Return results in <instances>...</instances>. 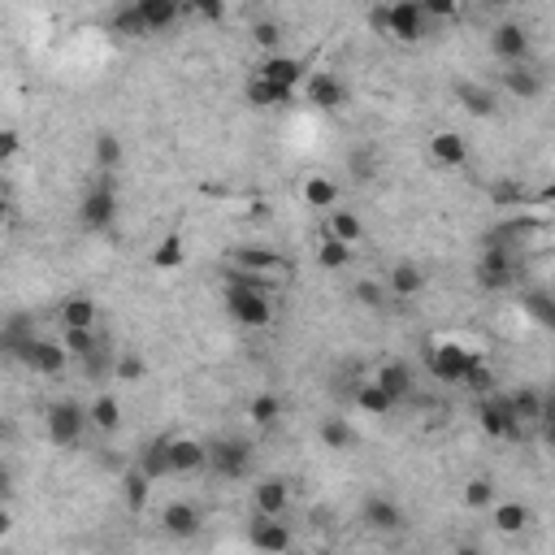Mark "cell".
<instances>
[{"label":"cell","instance_id":"4316f807","mask_svg":"<svg viewBox=\"0 0 555 555\" xmlns=\"http://www.w3.org/2000/svg\"><path fill=\"white\" fill-rule=\"evenodd\" d=\"M421 287H425V274H421V269H416L413 260H399L395 269H391V274H386V291H391V296H399V299L416 296V291H421Z\"/></svg>","mask_w":555,"mask_h":555},{"label":"cell","instance_id":"9c48e42d","mask_svg":"<svg viewBox=\"0 0 555 555\" xmlns=\"http://www.w3.org/2000/svg\"><path fill=\"white\" fill-rule=\"evenodd\" d=\"M360 521H365V530H369V534H399V530L408 525L404 508H399L395 499H386V495H369V499H365Z\"/></svg>","mask_w":555,"mask_h":555},{"label":"cell","instance_id":"b9f144b4","mask_svg":"<svg viewBox=\"0 0 555 555\" xmlns=\"http://www.w3.org/2000/svg\"><path fill=\"white\" fill-rule=\"evenodd\" d=\"M122 486H126V508H131V512H143V503H148V486H152V482L139 473V469H131V473L122 477Z\"/></svg>","mask_w":555,"mask_h":555},{"label":"cell","instance_id":"94428289","mask_svg":"<svg viewBox=\"0 0 555 555\" xmlns=\"http://www.w3.org/2000/svg\"><path fill=\"white\" fill-rule=\"evenodd\" d=\"M456 555H482V551H477L473 542H464V547H456Z\"/></svg>","mask_w":555,"mask_h":555},{"label":"cell","instance_id":"7a4b0ae2","mask_svg":"<svg viewBox=\"0 0 555 555\" xmlns=\"http://www.w3.org/2000/svg\"><path fill=\"white\" fill-rule=\"evenodd\" d=\"M44 421H48V438H53L57 447H79L83 430L92 425V413H87L83 404H74V399H57Z\"/></svg>","mask_w":555,"mask_h":555},{"label":"cell","instance_id":"ee69618b","mask_svg":"<svg viewBox=\"0 0 555 555\" xmlns=\"http://www.w3.org/2000/svg\"><path fill=\"white\" fill-rule=\"evenodd\" d=\"M326 235H335L338 243H347V248H352V243L360 239V221L352 218V213H343V209H338V213H330V230H326Z\"/></svg>","mask_w":555,"mask_h":555},{"label":"cell","instance_id":"4dcf8cb0","mask_svg":"<svg viewBox=\"0 0 555 555\" xmlns=\"http://www.w3.org/2000/svg\"><path fill=\"white\" fill-rule=\"evenodd\" d=\"M113 31L118 35H126V40H139V35H152L148 31V22H143V9L135 5H122V9H113Z\"/></svg>","mask_w":555,"mask_h":555},{"label":"cell","instance_id":"db71d44e","mask_svg":"<svg viewBox=\"0 0 555 555\" xmlns=\"http://www.w3.org/2000/svg\"><path fill=\"white\" fill-rule=\"evenodd\" d=\"M369 22H374V31H386V35H391V9H369Z\"/></svg>","mask_w":555,"mask_h":555},{"label":"cell","instance_id":"680465c9","mask_svg":"<svg viewBox=\"0 0 555 555\" xmlns=\"http://www.w3.org/2000/svg\"><path fill=\"white\" fill-rule=\"evenodd\" d=\"M542 438H547V447H555V425H542Z\"/></svg>","mask_w":555,"mask_h":555},{"label":"cell","instance_id":"681fc988","mask_svg":"<svg viewBox=\"0 0 555 555\" xmlns=\"http://www.w3.org/2000/svg\"><path fill=\"white\" fill-rule=\"evenodd\" d=\"M252 35H257V44L269 53V57H278V44H282V26H278V22H257Z\"/></svg>","mask_w":555,"mask_h":555},{"label":"cell","instance_id":"bcb514c9","mask_svg":"<svg viewBox=\"0 0 555 555\" xmlns=\"http://www.w3.org/2000/svg\"><path fill=\"white\" fill-rule=\"evenodd\" d=\"M464 503H469V508H486V503H495V482H491V477H473V482H464Z\"/></svg>","mask_w":555,"mask_h":555},{"label":"cell","instance_id":"f1b7e54d","mask_svg":"<svg viewBox=\"0 0 555 555\" xmlns=\"http://www.w3.org/2000/svg\"><path fill=\"white\" fill-rule=\"evenodd\" d=\"M347 174H352L356 182H374L377 174H382V157H377V148H369V143L352 148V152H347Z\"/></svg>","mask_w":555,"mask_h":555},{"label":"cell","instance_id":"e575fe53","mask_svg":"<svg viewBox=\"0 0 555 555\" xmlns=\"http://www.w3.org/2000/svg\"><path fill=\"white\" fill-rule=\"evenodd\" d=\"M113 352H118V347L109 343V335H100V347L87 360H83V374L92 377V382H100V377L109 374V369H118V365H113Z\"/></svg>","mask_w":555,"mask_h":555},{"label":"cell","instance_id":"8992f818","mask_svg":"<svg viewBox=\"0 0 555 555\" xmlns=\"http://www.w3.org/2000/svg\"><path fill=\"white\" fill-rule=\"evenodd\" d=\"M113 218H118V196H113V179L104 174V179L83 196L79 204V221L87 226V230H109L113 226Z\"/></svg>","mask_w":555,"mask_h":555},{"label":"cell","instance_id":"11a10c76","mask_svg":"<svg viewBox=\"0 0 555 555\" xmlns=\"http://www.w3.org/2000/svg\"><path fill=\"white\" fill-rule=\"evenodd\" d=\"M14 152H18V135H14V131H5V135H0V157L14 161Z\"/></svg>","mask_w":555,"mask_h":555},{"label":"cell","instance_id":"9f6ffc18","mask_svg":"<svg viewBox=\"0 0 555 555\" xmlns=\"http://www.w3.org/2000/svg\"><path fill=\"white\" fill-rule=\"evenodd\" d=\"M495 200H499V204H512V200H521V191H516V187H508V182H499Z\"/></svg>","mask_w":555,"mask_h":555},{"label":"cell","instance_id":"5bb4252c","mask_svg":"<svg viewBox=\"0 0 555 555\" xmlns=\"http://www.w3.org/2000/svg\"><path fill=\"white\" fill-rule=\"evenodd\" d=\"M304 96L313 109H326V113H335L347 104V87L335 79V74H313V79L304 83Z\"/></svg>","mask_w":555,"mask_h":555},{"label":"cell","instance_id":"7bdbcfd3","mask_svg":"<svg viewBox=\"0 0 555 555\" xmlns=\"http://www.w3.org/2000/svg\"><path fill=\"white\" fill-rule=\"evenodd\" d=\"M152 265H157V269H179V265H182V239L179 235L161 239L157 252H152Z\"/></svg>","mask_w":555,"mask_h":555},{"label":"cell","instance_id":"ac0fdd59","mask_svg":"<svg viewBox=\"0 0 555 555\" xmlns=\"http://www.w3.org/2000/svg\"><path fill=\"white\" fill-rule=\"evenodd\" d=\"M161 530L170 538H196L200 534V512L191 508V503H170L165 512H161Z\"/></svg>","mask_w":555,"mask_h":555},{"label":"cell","instance_id":"8fae6325","mask_svg":"<svg viewBox=\"0 0 555 555\" xmlns=\"http://www.w3.org/2000/svg\"><path fill=\"white\" fill-rule=\"evenodd\" d=\"M491 48H495L499 61L525 65V57H530V31L521 22H499L495 31H491Z\"/></svg>","mask_w":555,"mask_h":555},{"label":"cell","instance_id":"1f68e13d","mask_svg":"<svg viewBox=\"0 0 555 555\" xmlns=\"http://www.w3.org/2000/svg\"><path fill=\"white\" fill-rule=\"evenodd\" d=\"M508 399H512V413H516L521 425H530V421L542 425V399L547 395H538V391H530V386H521V391H512Z\"/></svg>","mask_w":555,"mask_h":555},{"label":"cell","instance_id":"9a60e30c","mask_svg":"<svg viewBox=\"0 0 555 555\" xmlns=\"http://www.w3.org/2000/svg\"><path fill=\"white\" fill-rule=\"evenodd\" d=\"M243 96H248V104H257V109H287L291 100H296V92L291 87H278V83L269 79H260V74H252L248 79V87H243Z\"/></svg>","mask_w":555,"mask_h":555},{"label":"cell","instance_id":"30bf717a","mask_svg":"<svg viewBox=\"0 0 555 555\" xmlns=\"http://www.w3.org/2000/svg\"><path fill=\"white\" fill-rule=\"evenodd\" d=\"M35 343H40V335H35V317L14 313V317L5 321V330H0V347H5V356H14V360L26 365V356L35 352Z\"/></svg>","mask_w":555,"mask_h":555},{"label":"cell","instance_id":"6da1fadb","mask_svg":"<svg viewBox=\"0 0 555 555\" xmlns=\"http://www.w3.org/2000/svg\"><path fill=\"white\" fill-rule=\"evenodd\" d=\"M525 274V260L516 248H482L477 257V287L482 291H508Z\"/></svg>","mask_w":555,"mask_h":555},{"label":"cell","instance_id":"44dd1931","mask_svg":"<svg viewBox=\"0 0 555 555\" xmlns=\"http://www.w3.org/2000/svg\"><path fill=\"white\" fill-rule=\"evenodd\" d=\"M430 152H434L438 165L460 170V165L469 161V143H464V135H456V131H438V135L430 139Z\"/></svg>","mask_w":555,"mask_h":555},{"label":"cell","instance_id":"74e56055","mask_svg":"<svg viewBox=\"0 0 555 555\" xmlns=\"http://www.w3.org/2000/svg\"><path fill=\"white\" fill-rule=\"evenodd\" d=\"M525 313H530L538 326L555 330V296L551 291H525Z\"/></svg>","mask_w":555,"mask_h":555},{"label":"cell","instance_id":"d6986e66","mask_svg":"<svg viewBox=\"0 0 555 555\" xmlns=\"http://www.w3.org/2000/svg\"><path fill=\"white\" fill-rule=\"evenodd\" d=\"M374 382L386 391V395L395 399V404H404V399H413V369L408 365H399V360H391V365H382L374 374Z\"/></svg>","mask_w":555,"mask_h":555},{"label":"cell","instance_id":"f35d334b","mask_svg":"<svg viewBox=\"0 0 555 555\" xmlns=\"http://www.w3.org/2000/svg\"><path fill=\"white\" fill-rule=\"evenodd\" d=\"M464 386H469L477 399H482V395H495V369H491V365H486L482 356H473L469 374H464Z\"/></svg>","mask_w":555,"mask_h":555},{"label":"cell","instance_id":"4fadbf2b","mask_svg":"<svg viewBox=\"0 0 555 555\" xmlns=\"http://www.w3.org/2000/svg\"><path fill=\"white\" fill-rule=\"evenodd\" d=\"M230 265L243 269V274H260V278L291 274V260L278 257V252H265V248H235V252H230Z\"/></svg>","mask_w":555,"mask_h":555},{"label":"cell","instance_id":"d590c367","mask_svg":"<svg viewBox=\"0 0 555 555\" xmlns=\"http://www.w3.org/2000/svg\"><path fill=\"white\" fill-rule=\"evenodd\" d=\"M530 525V508L525 503H499L495 508V530L499 534H521Z\"/></svg>","mask_w":555,"mask_h":555},{"label":"cell","instance_id":"f5cc1de1","mask_svg":"<svg viewBox=\"0 0 555 555\" xmlns=\"http://www.w3.org/2000/svg\"><path fill=\"white\" fill-rule=\"evenodd\" d=\"M196 14H200L204 22H218L221 14H226V5H221V0H200V5H196Z\"/></svg>","mask_w":555,"mask_h":555},{"label":"cell","instance_id":"ba28073f","mask_svg":"<svg viewBox=\"0 0 555 555\" xmlns=\"http://www.w3.org/2000/svg\"><path fill=\"white\" fill-rule=\"evenodd\" d=\"M248 542L265 555H287L291 551V530H287V521L282 516H265L257 512L248 521Z\"/></svg>","mask_w":555,"mask_h":555},{"label":"cell","instance_id":"cb8c5ba5","mask_svg":"<svg viewBox=\"0 0 555 555\" xmlns=\"http://www.w3.org/2000/svg\"><path fill=\"white\" fill-rule=\"evenodd\" d=\"M287 503H291V491H287V482H278V477H265V482H257V512L282 516V512H287Z\"/></svg>","mask_w":555,"mask_h":555},{"label":"cell","instance_id":"7402d4cb","mask_svg":"<svg viewBox=\"0 0 555 555\" xmlns=\"http://www.w3.org/2000/svg\"><path fill=\"white\" fill-rule=\"evenodd\" d=\"M65 356H70V352H65V343H53V338H40V343H35V352H31V356H26V369H35V374H61V369H65Z\"/></svg>","mask_w":555,"mask_h":555},{"label":"cell","instance_id":"816d5d0a","mask_svg":"<svg viewBox=\"0 0 555 555\" xmlns=\"http://www.w3.org/2000/svg\"><path fill=\"white\" fill-rule=\"evenodd\" d=\"M421 9H425V18H456V0H421Z\"/></svg>","mask_w":555,"mask_h":555},{"label":"cell","instance_id":"ab89813d","mask_svg":"<svg viewBox=\"0 0 555 555\" xmlns=\"http://www.w3.org/2000/svg\"><path fill=\"white\" fill-rule=\"evenodd\" d=\"M317 260H321V269H347L352 265V248L338 243L335 235H326V243L317 248Z\"/></svg>","mask_w":555,"mask_h":555},{"label":"cell","instance_id":"83f0119b","mask_svg":"<svg viewBox=\"0 0 555 555\" xmlns=\"http://www.w3.org/2000/svg\"><path fill=\"white\" fill-rule=\"evenodd\" d=\"M456 100L473 113V118H491L495 113V92L482 83H456Z\"/></svg>","mask_w":555,"mask_h":555},{"label":"cell","instance_id":"603a6c76","mask_svg":"<svg viewBox=\"0 0 555 555\" xmlns=\"http://www.w3.org/2000/svg\"><path fill=\"white\" fill-rule=\"evenodd\" d=\"M503 87L521 100H534V96H542V74H538L534 65H508L503 70Z\"/></svg>","mask_w":555,"mask_h":555},{"label":"cell","instance_id":"5b68a950","mask_svg":"<svg viewBox=\"0 0 555 555\" xmlns=\"http://www.w3.org/2000/svg\"><path fill=\"white\" fill-rule=\"evenodd\" d=\"M209 447V469L226 482H235V477L248 473V464H252V447L243 443V438H213V443H204Z\"/></svg>","mask_w":555,"mask_h":555},{"label":"cell","instance_id":"7dc6e473","mask_svg":"<svg viewBox=\"0 0 555 555\" xmlns=\"http://www.w3.org/2000/svg\"><path fill=\"white\" fill-rule=\"evenodd\" d=\"M278 413H282V404H278V395H257L252 404H248V416H252L257 425H274Z\"/></svg>","mask_w":555,"mask_h":555},{"label":"cell","instance_id":"ffe728a7","mask_svg":"<svg viewBox=\"0 0 555 555\" xmlns=\"http://www.w3.org/2000/svg\"><path fill=\"white\" fill-rule=\"evenodd\" d=\"M170 464H174V473H196L209 464V447L196 443V438H174L170 443Z\"/></svg>","mask_w":555,"mask_h":555},{"label":"cell","instance_id":"d4e9b609","mask_svg":"<svg viewBox=\"0 0 555 555\" xmlns=\"http://www.w3.org/2000/svg\"><path fill=\"white\" fill-rule=\"evenodd\" d=\"M139 9H143L148 31H165V26H174L187 14V5H179V0H139Z\"/></svg>","mask_w":555,"mask_h":555},{"label":"cell","instance_id":"8d00e7d4","mask_svg":"<svg viewBox=\"0 0 555 555\" xmlns=\"http://www.w3.org/2000/svg\"><path fill=\"white\" fill-rule=\"evenodd\" d=\"M87 413H92V425H96V430H104V434H113V430L122 425V408H118V399H113V395H100Z\"/></svg>","mask_w":555,"mask_h":555},{"label":"cell","instance_id":"c3c4849f","mask_svg":"<svg viewBox=\"0 0 555 555\" xmlns=\"http://www.w3.org/2000/svg\"><path fill=\"white\" fill-rule=\"evenodd\" d=\"M356 299L365 308H374V313H391V299H386V291L377 282H356Z\"/></svg>","mask_w":555,"mask_h":555},{"label":"cell","instance_id":"7c38bea8","mask_svg":"<svg viewBox=\"0 0 555 555\" xmlns=\"http://www.w3.org/2000/svg\"><path fill=\"white\" fill-rule=\"evenodd\" d=\"M425 9H421V0H399V5H391V35H395L399 44H416L421 35H425Z\"/></svg>","mask_w":555,"mask_h":555},{"label":"cell","instance_id":"d6a6232c","mask_svg":"<svg viewBox=\"0 0 555 555\" xmlns=\"http://www.w3.org/2000/svg\"><path fill=\"white\" fill-rule=\"evenodd\" d=\"M356 404H360V413H374V416H386L391 408H395V399L386 395L377 382H360V386H356Z\"/></svg>","mask_w":555,"mask_h":555},{"label":"cell","instance_id":"3957f363","mask_svg":"<svg viewBox=\"0 0 555 555\" xmlns=\"http://www.w3.org/2000/svg\"><path fill=\"white\" fill-rule=\"evenodd\" d=\"M477 425H482L491 438H521L525 434V425H521L516 413H512V399L499 395V391L477 399Z\"/></svg>","mask_w":555,"mask_h":555},{"label":"cell","instance_id":"f546056e","mask_svg":"<svg viewBox=\"0 0 555 555\" xmlns=\"http://www.w3.org/2000/svg\"><path fill=\"white\" fill-rule=\"evenodd\" d=\"M321 443H326L330 452H347V447L356 443V430L347 425V416H326V421H321Z\"/></svg>","mask_w":555,"mask_h":555},{"label":"cell","instance_id":"e0dca14e","mask_svg":"<svg viewBox=\"0 0 555 555\" xmlns=\"http://www.w3.org/2000/svg\"><path fill=\"white\" fill-rule=\"evenodd\" d=\"M257 74H260V79H269V83H278V87H291V92H296V83H308V79H304V65H299L296 57H282V53L260 61Z\"/></svg>","mask_w":555,"mask_h":555},{"label":"cell","instance_id":"2e32d148","mask_svg":"<svg viewBox=\"0 0 555 555\" xmlns=\"http://www.w3.org/2000/svg\"><path fill=\"white\" fill-rule=\"evenodd\" d=\"M170 443H174V438H152V443L139 452V464H135V469L148 477V482H161V477L174 473V464H170Z\"/></svg>","mask_w":555,"mask_h":555},{"label":"cell","instance_id":"91938a15","mask_svg":"<svg viewBox=\"0 0 555 555\" xmlns=\"http://www.w3.org/2000/svg\"><path fill=\"white\" fill-rule=\"evenodd\" d=\"M538 200H542V204H555V182H551V187H547V191H542Z\"/></svg>","mask_w":555,"mask_h":555},{"label":"cell","instance_id":"f6af8a7d","mask_svg":"<svg viewBox=\"0 0 555 555\" xmlns=\"http://www.w3.org/2000/svg\"><path fill=\"white\" fill-rule=\"evenodd\" d=\"M304 200L313 204V209H330L338 200V187L330 179H308V187H304Z\"/></svg>","mask_w":555,"mask_h":555},{"label":"cell","instance_id":"60d3db41","mask_svg":"<svg viewBox=\"0 0 555 555\" xmlns=\"http://www.w3.org/2000/svg\"><path fill=\"white\" fill-rule=\"evenodd\" d=\"M61 343H65V352H70L74 360H87L100 347V335H96V330H65V338H61Z\"/></svg>","mask_w":555,"mask_h":555},{"label":"cell","instance_id":"6f0895ef","mask_svg":"<svg viewBox=\"0 0 555 555\" xmlns=\"http://www.w3.org/2000/svg\"><path fill=\"white\" fill-rule=\"evenodd\" d=\"M542 425H555V391L542 399Z\"/></svg>","mask_w":555,"mask_h":555},{"label":"cell","instance_id":"f907efd6","mask_svg":"<svg viewBox=\"0 0 555 555\" xmlns=\"http://www.w3.org/2000/svg\"><path fill=\"white\" fill-rule=\"evenodd\" d=\"M113 374H118L122 382H135V377H143V360H139L135 352H126V356L118 360V369H113Z\"/></svg>","mask_w":555,"mask_h":555},{"label":"cell","instance_id":"52a82bcc","mask_svg":"<svg viewBox=\"0 0 555 555\" xmlns=\"http://www.w3.org/2000/svg\"><path fill=\"white\" fill-rule=\"evenodd\" d=\"M425 365L438 382H464L469 365H473V352L460 347V343H430L425 347Z\"/></svg>","mask_w":555,"mask_h":555},{"label":"cell","instance_id":"484cf974","mask_svg":"<svg viewBox=\"0 0 555 555\" xmlns=\"http://www.w3.org/2000/svg\"><path fill=\"white\" fill-rule=\"evenodd\" d=\"M96 326V304L87 296H70L61 304V330H92Z\"/></svg>","mask_w":555,"mask_h":555},{"label":"cell","instance_id":"277c9868","mask_svg":"<svg viewBox=\"0 0 555 555\" xmlns=\"http://www.w3.org/2000/svg\"><path fill=\"white\" fill-rule=\"evenodd\" d=\"M226 313L239 321V326H269L274 321V308H269V296L265 291H248V287H226Z\"/></svg>","mask_w":555,"mask_h":555},{"label":"cell","instance_id":"836d02e7","mask_svg":"<svg viewBox=\"0 0 555 555\" xmlns=\"http://www.w3.org/2000/svg\"><path fill=\"white\" fill-rule=\"evenodd\" d=\"M92 152H96L100 174H113V170L122 165V139H118V135H109V131H100L96 143H92Z\"/></svg>","mask_w":555,"mask_h":555}]
</instances>
